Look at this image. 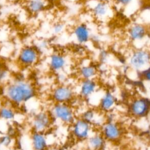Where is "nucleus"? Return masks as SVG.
I'll list each match as a JSON object with an SVG mask.
<instances>
[{
  "mask_svg": "<svg viewBox=\"0 0 150 150\" xmlns=\"http://www.w3.org/2000/svg\"><path fill=\"white\" fill-rule=\"evenodd\" d=\"M3 93L6 101L13 106H21L33 99L37 94L34 83L24 77H12L4 86Z\"/></svg>",
  "mask_w": 150,
  "mask_h": 150,
  "instance_id": "1",
  "label": "nucleus"
},
{
  "mask_svg": "<svg viewBox=\"0 0 150 150\" xmlns=\"http://www.w3.org/2000/svg\"><path fill=\"white\" fill-rule=\"evenodd\" d=\"M49 111L54 122L65 125L69 126L77 118L74 108L69 103H53Z\"/></svg>",
  "mask_w": 150,
  "mask_h": 150,
  "instance_id": "2",
  "label": "nucleus"
},
{
  "mask_svg": "<svg viewBox=\"0 0 150 150\" xmlns=\"http://www.w3.org/2000/svg\"><path fill=\"white\" fill-rule=\"evenodd\" d=\"M41 53L35 46H23L19 50L16 58L18 64L22 68H30L40 61Z\"/></svg>",
  "mask_w": 150,
  "mask_h": 150,
  "instance_id": "3",
  "label": "nucleus"
},
{
  "mask_svg": "<svg viewBox=\"0 0 150 150\" xmlns=\"http://www.w3.org/2000/svg\"><path fill=\"white\" fill-rule=\"evenodd\" d=\"M53 122L49 110H40L33 114L30 125L32 131L46 133L51 129Z\"/></svg>",
  "mask_w": 150,
  "mask_h": 150,
  "instance_id": "4",
  "label": "nucleus"
},
{
  "mask_svg": "<svg viewBox=\"0 0 150 150\" xmlns=\"http://www.w3.org/2000/svg\"><path fill=\"white\" fill-rule=\"evenodd\" d=\"M69 127L71 137L78 142H84L94 131V127L80 117L76 118Z\"/></svg>",
  "mask_w": 150,
  "mask_h": 150,
  "instance_id": "5",
  "label": "nucleus"
},
{
  "mask_svg": "<svg viewBox=\"0 0 150 150\" xmlns=\"http://www.w3.org/2000/svg\"><path fill=\"white\" fill-rule=\"evenodd\" d=\"M128 64L130 68L139 73L150 67V52L145 49H137L129 56Z\"/></svg>",
  "mask_w": 150,
  "mask_h": 150,
  "instance_id": "6",
  "label": "nucleus"
},
{
  "mask_svg": "<svg viewBox=\"0 0 150 150\" xmlns=\"http://www.w3.org/2000/svg\"><path fill=\"white\" fill-rule=\"evenodd\" d=\"M76 97L75 90L67 84H59L56 86L50 93V98L54 103L71 104Z\"/></svg>",
  "mask_w": 150,
  "mask_h": 150,
  "instance_id": "7",
  "label": "nucleus"
},
{
  "mask_svg": "<svg viewBox=\"0 0 150 150\" xmlns=\"http://www.w3.org/2000/svg\"><path fill=\"white\" fill-rule=\"evenodd\" d=\"M129 114L135 118L142 119L150 113V99L139 96L134 98L128 105Z\"/></svg>",
  "mask_w": 150,
  "mask_h": 150,
  "instance_id": "8",
  "label": "nucleus"
},
{
  "mask_svg": "<svg viewBox=\"0 0 150 150\" xmlns=\"http://www.w3.org/2000/svg\"><path fill=\"white\" fill-rule=\"evenodd\" d=\"M100 132L107 142H117L123 135V130L121 125L114 120H107L100 127Z\"/></svg>",
  "mask_w": 150,
  "mask_h": 150,
  "instance_id": "9",
  "label": "nucleus"
},
{
  "mask_svg": "<svg viewBox=\"0 0 150 150\" xmlns=\"http://www.w3.org/2000/svg\"><path fill=\"white\" fill-rule=\"evenodd\" d=\"M91 13L100 20L108 19L112 15L110 5L105 0H94L90 4Z\"/></svg>",
  "mask_w": 150,
  "mask_h": 150,
  "instance_id": "10",
  "label": "nucleus"
},
{
  "mask_svg": "<svg viewBox=\"0 0 150 150\" xmlns=\"http://www.w3.org/2000/svg\"><path fill=\"white\" fill-rule=\"evenodd\" d=\"M98 90V84L96 79L81 80L77 86L79 96L86 100L90 98Z\"/></svg>",
  "mask_w": 150,
  "mask_h": 150,
  "instance_id": "11",
  "label": "nucleus"
},
{
  "mask_svg": "<svg viewBox=\"0 0 150 150\" xmlns=\"http://www.w3.org/2000/svg\"><path fill=\"white\" fill-rule=\"evenodd\" d=\"M81 118L89 122L93 127L101 126L107 121L105 112L99 110H96L93 108H89L82 112Z\"/></svg>",
  "mask_w": 150,
  "mask_h": 150,
  "instance_id": "12",
  "label": "nucleus"
},
{
  "mask_svg": "<svg viewBox=\"0 0 150 150\" xmlns=\"http://www.w3.org/2000/svg\"><path fill=\"white\" fill-rule=\"evenodd\" d=\"M48 66L54 73H62L67 66L68 60L67 57L60 53H53L48 58Z\"/></svg>",
  "mask_w": 150,
  "mask_h": 150,
  "instance_id": "13",
  "label": "nucleus"
},
{
  "mask_svg": "<svg viewBox=\"0 0 150 150\" xmlns=\"http://www.w3.org/2000/svg\"><path fill=\"white\" fill-rule=\"evenodd\" d=\"M117 103L115 96L111 91H104L100 98L98 107L99 109L105 113H107L112 110Z\"/></svg>",
  "mask_w": 150,
  "mask_h": 150,
  "instance_id": "14",
  "label": "nucleus"
},
{
  "mask_svg": "<svg viewBox=\"0 0 150 150\" xmlns=\"http://www.w3.org/2000/svg\"><path fill=\"white\" fill-rule=\"evenodd\" d=\"M107 141L100 131H94L84 142L85 146L89 150H104Z\"/></svg>",
  "mask_w": 150,
  "mask_h": 150,
  "instance_id": "15",
  "label": "nucleus"
},
{
  "mask_svg": "<svg viewBox=\"0 0 150 150\" xmlns=\"http://www.w3.org/2000/svg\"><path fill=\"white\" fill-rule=\"evenodd\" d=\"M128 33L129 39L133 42H141L146 38L148 35V29L143 24L134 23L129 27Z\"/></svg>",
  "mask_w": 150,
  "mask_h": 150,
  "instance_id": "16",
  "label": "nucleus"
},
{
  "mask_svg": "<svg viewBox=\"0 0 150 150\" xmlns=\"http://www.w3.org/2000/svg\"><path fill=\"white\" fill-rule=\"evenodd\" d=\"M30 139L32 150H47L49 143L46 133L32 131Z\"/></svg>",
  "mask_w": 150,
  "mask_h": 150,
  "instance_id": "17",
  "label": "nucleus"
},
{
  "mask_svg": "<svg viewBox=\"0 0 150 150\" xmlns=\"http://www.w3.org/2000/svg\"><path fill=\"white\" fill-rule=\"evenodd\" d=\"M73 35L76 40L80 44L86 43L91 38L90 28L84 23H80L75 26L73 30Z\"/></svg>",
  "mask_w": 150,
  "mask_h": 150,
  "instance_id": "18",
  "label": "nucleus"
},
{
  "mask_svg": "<svg viewBox=\"0 0 150 150\" xmlns=\"http://www.w3.org/2000/svg\"><path fill=\"white\" fill-rule=\"evenodd\" d=\"M97 73V67L91 63L82 64L78 70V74L81 80L96 79Z\"/></svg>",
  "mask_w": 150,
  "mask_h": 150,
  "instance_id": "19",
  "label": "nucleus"
},
{
  "mask_svg": "<svg viewBox=\"0 0 150 150\" xmlns=\"http://www.w3.org/2000/svg\"><path fill=\"white\" fill-rule=\"evenodd\" d=\"M16 113L14 106L7 101L6 104L0 105V119L7 122L15 120Z\"/></svg>",
  "mask_w": 150,
  "mask_h": 150,
  "instance_id": "20",
  "label": "nucleus"
},
{
  "mask_svg": "<svg viewBox=\"0 0 150 150\" xmlns=\"http://www.w3.org/2000/svg\"><path fill=\"white\" fill-rule=\"evenodd\" d=\"M46 6V0H29L27 3L28 11L32 14H38Z\"/></svg>",
  "mask_w": 150,
  "mask_h": 150,
  "instance_id": "21",
  "label": "nucleus"
},
{
  "mask_svg": "<svg viewBox=\"0 0 150 150\" xmlns=\"http://www.w3.org/2000/svg\"><path fill=\"white\" fill-rule=\"evenodd\" d=\"M16 140L9 134H1L0 135V150H8L15 147Z\"/></svg>",
  "mask_w": 150,
  "mask_h": 150,
  "instance_id": "22",
  "label": "nucleus"
},
{
  "mask_svg": "<svg viewBox=\"0 0 150 150\" xmlns=\"http://www.w3.org/2000/svg\"><path fill=\"white\" fill-rule=\"evenodd\" d=\"M12 79L9 69L3 65H0V84L5 86Z\"/></svg>",
  "mask_w": 150,
  "mask_h": 150,
  "instance_id": "23",
  "label": "nucleus"
},
{
  "mask_svg": "<svg viewBox=\"0 0 150 150\" xmlns=\"http://www.w3.org/2000/svg\"><path fill=\"white\" fill-rule=\"evenodd\" d=\"M64 29V25L61 22H57L53 25L52 27V32L54 34L58 35L61 33Z\"/></svg>",
  "mask_w": 150,
  "mask_h": 150,
  "instance_id": "24",
  "label": "nucleus"
},
{
  "mask_svg": "<svg viewBox=\"0 0 150 150\" xmlns=\"http://www.w3.org/2000/svg\"><path fill=\"white\" fill-rule=\"evenodd\" d=\"M139 73L141 77L144 80L150 83V67H148L147 69L140 72Z\"/></svg>",
  "mask_w": 150,
  "mask_h": 150,
  "instance_id": "25",
  "label": "nucleus"
},
{
  "mask_svg": "<svg viewBox=\"0 0 150 150\" xmlns=\"http://www.w3.org/2000/svg\"><path fill=\"white\" fill-rule=\"evenodd\" d=\"M134 0H115V2L117 4L122 6H125L128 5H129Z\"/></svg>",
  "mask_w": 150,
  "mask_h": 150,
  "instance_id": "26",
  "label": "nucleus"
},
{
  "mask_svg": "<svg viewBox=\"0 0 150 150\" xmlns=\"http://www.w3.org/2000/svg\"><path fill=\"white\" fill-rule=\"evenodd\" d=\"M77 150H89V149H87V148L84 146V147H82V148H79V149H77Z\"/></svg>",
  "mask_w": 150,
  "mask_h": 150,
  "instance_id": "27",
  "label": "nucleus"
},
{
  "mask_svg": "<svg viewBox=\"0 0 150 150\" xmlns=\"http://www.w3.org/2000/svg\"><path fill=\"white\" fill-rule=\"evenodd\" d=\"M8 150H21L20 149H19L18 148H11V149H8Z\"/></svg>",
  "mask_w": 150,
  "mask_h": 150,
  "instance_id": "28",
  "label": "nucleus"
}]
</instances>
